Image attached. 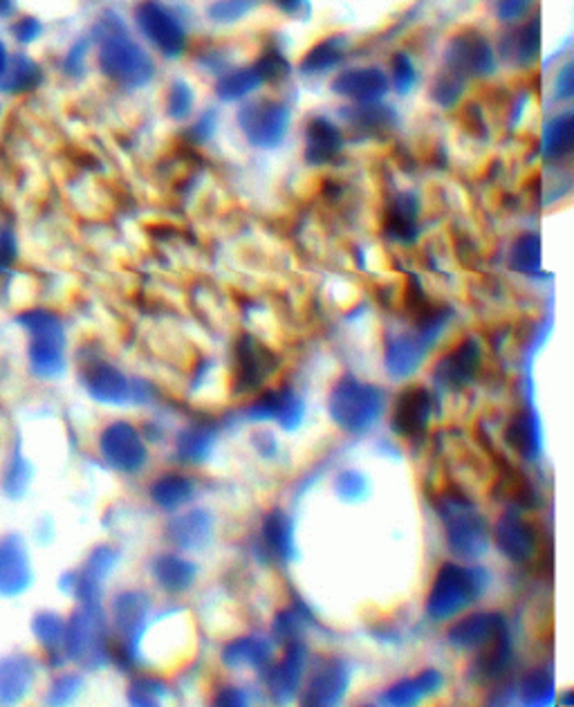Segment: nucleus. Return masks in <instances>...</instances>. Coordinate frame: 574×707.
I'll use <instances>...</instances> for the list:
<instances>
[{
	"label": "nucleus",
	"instance_id": "nucleus-4",
	"mask_svg": "<svg viewBox=\"0 0 574 707\" xmlns=\"http://www.w3.org/2000/svg\"><path fill=\"white\" fill-rule=\"evenodd\" d=\"M447 526V543L462 560H476L487 550V521L472 503L458 494H447L438 505Z\"/></svg>",
	"mask_w": 574,
	"mask_h": 707
},
{
	"label": "nucleus",
	"instance_id": "nucleus-40",
	"mask_svg": "<svg viewBox=\"0 0 574 707\" xmlns=\"http://www.w3.org/2000/svg\"><path fill=\"white\" fill-rule=\"evenodd\" d=\"M41 32H43V25H41L36 19H32V16L21 19V21L12 27L14 38H16L21 45H27V43L36 41V38L41 36Z\"/></svg>",
	"mask_w": 574,
	"mask_h": 707
},
{
	"label": "nucleus",
	"instance_id": "nucleus-28",
	"mask_svg": "<svg viewBox=\"0 0 574 707\" xmlns=\"http://www.w3.org/2000/svg\"><path fill=\"white\" fill-rule=\"evenodd\" d=\"M263 539H266L268 550L281 562H288L292 558V550H294L292 524L283 513L274 510L272 515H268L266 526H263Z\"/></svg>",
	"mask_w": 574,
	"mask_h": 707
},
{
	"label": "nucleus",
	"instance_id": "nucleus-31",
	"mask_svg": "<svg viewBox=\"0 0 574 707\" xmlns=\"http://www.w3.org/2000/svg\"><path fill=\"white\" fill-rule=\"evenodd\" d=\"M32 629H34V636L38 638V642L45 644L47 649H57L59 644H64L66 625L55 614H41V616H36V620L32 622Z\"/></svg>",
	"mask_w": 574,
	"mask_h": 707
},
{
	"label": "nucleus",
	"instance_id": "nucleus-7",
	"mask_svg": "<svg viewBox=\"0 0 574 707\" xmlns=\"http://www.w3.org/2000/svg\"><path fill=\"white\" fill-rule=\"evenodd\" d=\"M148 602L142 593H122L113 602V618L120 644L115 655L124 663H133L139 651V640L144 636V618H146Z\"/></svg>",
	"mask_w": 574,
	"mask_h": 707
},
{
	"label": "nucleus",
	"instance_id": "nucleus-36",
	"mask_svg": "<svg viewBox=\"0 0 574 707\" xmlns=\"http://www.w3.org/2000/svg\"><path fill=\"white\" fill-rule=\"evenodd\" d=\"M539 257H541V249L537 238H524L514 249V263L518 270H526V272L537 270Z\"/></svg>",
	"mask_w": 574,
	"mask_h": 707
},
{
	"label": "nucleus",
	"instance_id": "nucleus-39",
	"mask_svg": "<svg viewBox=\"0 0 574 707\" xmlns=\"http://www.w3.org/2000/svg\"><path fill=\"white\" fill-rule=\"evenodd\" d=\"M19 257V247H16V236L12 229L0 227V272L8 270Z\"/></svg>",
	"mask_w": 574,
	"mask_h": 707
},
{
	"label": "nucleus",
	"instance_id": "nucleus-38",
	"mask_svg": "<svg viewBox=\"0 0 574 707\" xmlns=\"http://www.w3.org/2000/svg\"><path fill=\"white\" fill-rule=\"evenodd\" d=\"M367 479H363L361 474H357V472H344L339 479H337V490H339V494L344 496V498H350V501H354V498H359V496H363V492H367Z\"/></svg>",
	"mask_w": 574,
	"mask_h": 707
},
{
	"label": "nucleus",
	"instance_id": "nucleus-1",
	"mask_svg": "<svg viewBox=\"0 0 574 707\" xmlns=\"http://www.w3.org/2000/svg\"><path fill=\"white\" fill-rule=\"evenodd\" d=\"M487 588V573L479 566L444 564L431 586L427 614L434 620H451Z\"/></svg>",
	"mask_w": 574,
	"mask_h": 707
},
{
	"label": "nucleus",
	"instance_id": "nucleus-12",
	"mask_svg": "<svg viewBox=\"0 0 574 707\" xmlns=\"http://www.w3.org/2000/svg\"><path fill=\"white\" fill-rule=\"evenodd\" d=\"M83 384L88 393L103 404H124L133 397L131 380L111 364L94 362L86 367Z\"/></svg>",
	"mask_w": 574,
	"mask_h": 707
},
{
	"label": "nucleus",
	"instance_id": "nucleus-10",
	"mask_svg": "<svg viewBox=\"0 0 574 707\" xmlns=\"http://www.w3.org/2000/svg\"><path fill=\"white\" fill-rule=\"evenodd\" d=\"M431 416V395L423 386H408L399 393L393 409V431L404 438H415L427 431Z\"/></svg>",
	"mask_w": 574,
	"mask_h": 707
},
{
	"label": "nucleus",
	"instance_id": "nucleus-2",
	"mask_svg": "<svg viewBox=\"0 0 574 707\" xmlns=\"http://www.w3.org/2000/svg\"><path fill=\"white\" fill-rule=\"evenodd\" d=\"M19 324L30 335V364L38 378H57L66 367V335L57 315L47 311H27Z\"/></svg>",
	"mask_w": 574,
	"mask_h": 707
},
{
	"label": "nucleus",
	"instance_id": "nucleus-15",
	"mask_svg": "<svg viewBox=\"0 0 574 707\" xmlns=\"http://www.w3.org/2000/svg\"><path fill=\"white\" fill-rule=\"evenodd\" d=\"M496 543L514 562H528L537 552V532L516 515H507L498 521Z\"/></svg>",
	"mask_w": 574,
	"mask_h": 707
},
{
	"label": "nucleus",
	"instance_id": "nucleus-25",
	"mask_svg": "<svg viewBox=\"0 0 574 707\" xmlns=\"http://www.w3.org/2000/svg\"><path fill=\"white\" fill-rule=\"evenodd\" d=\"M193 496V485L187 476L180 474H167L158 479L150 487V498L155 505H160L165 510H178Z\"/></svg>",
	"mask_w": 574,
	"mask_h": 707
},
{
	"label": "nucleus",
	"instance_id": "nucleus-30",
	"mask_svg": "<svg viewBox=\"0 0 574 707\" xmlns=\"http://www.w3.org/2000/svg\"><path fill=\"white\" fill-rule=\"evenodd\" d=\"M212 447H214V436L209 431H204V429H198V427L187 429L178 438V451L189 461L206 459V453L212 451Z\"/></svg>",
	"mask_w": 574,
	"mask_h": 707
},
{
	"label": "nucleus",
	"instance_id": "nucleus-19",
	"mask_svg": "<svg viewBox=\"0 0 574 707\" xmlns=\"http://www.w3.org/2000/svg\"><path fill=\"white\" fill-rule=\"evenodd\" d=\"M427 341L420 335H399L386 350V367L395 378L410 375L425 358Z\"/></svg>",
	"mask_w": 574,
	"mask_h": 707
},
{
	"label": "nucleus",
	"instance_id": "nucleus-33",
	"mask_svg": "<svg viewBox=\"0 0 574 707\" xmlns=\"http://www.w3.org/2000/svg\"><path fill=\"white\" fill-rule=\"evenodd\" d=\"M30 483V465L27 461L21 457V451L16 449L14 457L8 465V474H5V492L10 496H21L25 492Z\"/></svg>",
	"mask_w": 574,
	"mask_h": 707
},
{
	"label": "nucleus",
	"instance_id": "nucleus-34",
	"mask_svg": "<svg viewBox=\"0 0 574 707\" xmlns=\"http://www.w3.org/2000/svg\"><path fill=\"white\" fill-rule=\"evenodd\" d=\"M305 414V402L292 393V391H283V397H281V409H279V416L277 420L285 427V429H296L301 425V418Z\"/></svg>",
	"mask_w": 574,
	"mask_h": 707
},
{
	"label": "nucleus",
	"instance_id": "nucleus-41",
	"mask_svg": "<svg viewBox=\"0 0 574 707\" xmlns=\"http://www.w3.org/2000/svg\"><path fill=\"white\" fill-rule=\"evenodd\" d=\"M216 703H221V705H243V703H245V698H243V694H240L238 689H225V692L216 698Z\"/></svg>",
	"mask_w": 574,
	"mask_h": 707
},
{
	"label": "nucleus",
	"instance_id": "nucleus-17",
	"mask_svg": "<svg viewBox=\"0 0 574 707\" xmlns=\"http://www.w3.org/2000/svg\"><path fill=\"white\" fill-rule=\"evenodd\" d=\"M117 562V552L109 546L97 548L86 564V571L77 577L75 591L83 604H97L101 595V580L106 577Z\"/></svg>",
	"mask_w": 574,
	"mask_h": 707
},
{
	"label": "nucleus",
	"instance_id": "nucleus-29",
	"mask_svg": "<svg viewBox=\"0 0 574 707\" xmlns=\"http://www.w3.org/2000/svg\"><path fill=\"white\" fill-rule=\"evenodd\" d=\"M507 440L509 445L518 451V453H526V457H532L539 447L537 440V420L532 416L520 414L507 429Z\"/></svg>",
	"mask_w": 574,
	"mask_h": 707
},
{
	"label": "nucleus",
	"instance_id": "nucleus-6",
	"mask_svg": "<svg viewBox=\"0 0 574 707\" xmlns=\"http://www.w3.org/2000/svg\"><path fill=\"white\" fill-rule=\"evenodd\" d=\"M64 644L72 661H90L106 655V629H103L97 604H86V609L75 614L66 625Z\"/></svg>",
	"mask_w": 574,
	"mask_h": 707
},
{
	"label": "nucleus",
	"instance_id": "nucleus-23",
	"mask_svg": "<svg viewBox=\"0 0 574 707\" xmlns=\"http://www.w3.org/2000/svg\"><path fill=\"white\" fill-rule=\"evenodd\" d=\"M305 647L299 642H292L288 647L285 659L279 667L272 670L268 685L274 694H283V698H290V694L299 687L301 683V674H303V665H305Z\"/></svg>",
	"mask_w": 574,
	"mask_h": 707
},
{
	"label": "nucleus",
	"instance_id": "nucleus-9",
	"mask_svg": "<svg viewBox=\"0 0 574 707\" xmlns=\"http://www.w3.org/2000/svg\"><path fill=\"white\" fill-rule=\"evenodd\" d=\"M32 582L30 558L21 537L0 539V597L21 595Z\"/></svg>",
	"mask_w": 574,
	"mask_h": 707
},
{
	"label": "nucleus",
	"instance_id": "nucleus-42",
	"mask_svg": "<svg viewBox=\"0 0 574 707\" xmlns=\"http://www.w3.org/2000/svg\"><path fill=\"white\" fill-rule=\"evenodd\" d=\"M8 61H10V53H8V45L0 41V79H3L5 75V68H8Z\"/></svg>",
	"mask_w": 574,
	"mask_h": 707
},
{
	"label": "nucleus",
	"instance_id": "nucleus-8",
	"mask_svg": "<svg viewBox=\"0 0 574 707\" xmlns=\"http://www.w3.org/2000/svg\"><path fill=\"white\" fill-rule=\"evenodd\" d=\"M272 352L260 346L251 335H243L236 344V384L238 391H254L277 369Z\"/></svg>",
	"mask_w": 574,
	"mask_h": 707
},
{
	"label": "nucleus",
	"instance_id": "nucleus-37",
	"mask_svg": "<svg viewBox=\"0 0 574 707\" xmlns=\"http://www.w3.org/2000/svg\"><path fill=\"white\" fill-rule=\"evenodd\" d=\"M79 687H81V678L79 676H64L55 685H52L49 696H47V703H52V705L68 703V700H72L77 696Z\"/></svg>",
	"mask_w": 574,
	"mask_h": 707
},
{
	"label": "nucleus",
	"instance_id": "nucleus-5",
	"mask_svg": "<svg viewBox=\"0 0 574 707\" xmlns=\"http://www.w3.org/2000/svg\"><path fill=\"white\" fill-rule=\"evenodd\" d=\"M101 457L113 470L133 474L146 463V445L137 429L128 423H113L101 434Z\"/></svg>",
	"mask_w": 574,
	"mask_h": 707
},
{
	"label": "nucleus",
	"instance_id": "nucleus-22",
	"mask_svg": "<svg viewBox=\"0 0 574 707\" xmlns=\"http://www.w3.org/2000/svg\"><path fill=\"white\" fill-rule=\"evenodd\" d=\"M43 79L41 66L27 55H14L8 61L5 75L0 79V90L5 94H25L32 92Z\"/></svg>",
	"mask_w": 574,
	"mask_h": 707
},
{
	"label": "nucleus",
	"instance_id": "nucleus-32",
	"mask_svg": "<svg viewBox=\"0 0 574 707\" xmlns=\"http://www.w3.org/2000/svg\"><path fill=\"white\" fill-rule=\"evenodd\" d=\"M520 692H524L526 703L530 705H541L552 700V676L543 670H534L524 678V685H520Z\"/></svg>",
	"mask_w": 574,
	"mask_h": 707
},
{
	"label": "nucleus",
	"instance_id": "nucleus-26",
	"mask_svg": "<svg viewBox=\"0 0 574 707\" xmlns=\"http://www.w3.org/2000/svg\"><path fill=\"white\" fill-rule=\"evenodd\" d=\"M153 573L162 588L178 593V591H184L191 586V582L195 577V566L191 562L180 560L178 554H162V558L155 562Z\"/></svg>",
	"mask_w": 574,
	"mask_h": 707
},
{
	"label": "nucleus",
	"instance_id": "nucleus-3",
	"mask_svg": "<svg viewBox=\"0 0 574 707\" xmlns=\"http://www.w3.org/2000/svg\"><path fill=\"white\" fill-rule=\"evenodd\" d=\"M382 404V389L352 378H344L335 384L330 393V416L341 429L350 434H361L380 418Z\"/></svg>",
	"mask_w": 574,
	"mask_h": 707
},
{
	"label": "nucleus",
	"instance_id": "nucleus-13",
	"mask_svg": "<svg viewBox=\"0 0 574 707\" xmlns=\"http://www.w3.org/2000/svg\"><path fill=\"white\" fill-rule=\"evenodd\" d=\"M481 364V346L474 339H464L455 350L442 358L436 367V380L449 389H462L472 382Z\"/></svg>",
	"mask_w": 574,
	"mask_h": 707
},
{
	"label": "nucleus",
	"instance_id": "nucleus-21",
	"mask_svg": "<svg viewBox=\"0 0 574 707\" xmlns=\"http://www.w3.org/2000/svg\"><path fill=\"white\" fill-rule=\"evenodd\" d=\"M442 685V676L436 670H425L423 674H417L415 678H404L399 683H395L393 687L386 689L384 694V703L389 705H413L420 700L425 694L436 692Z\"/></svg>",
	"mask_w": 574,
	"mask_h": 707
},
{
	"label": "nucleus",
	"instance_id": "nucleus-27",
	"mask_svg": "<svg viewBox=\"0 0 574 707\" xmlns=\"http://www.w3.org/2000/svg\"><path fill=\"white\" fill-rule=\"evenodd\" d=\"M171 537L182 548H202L212 539V517L206 513H189L171 526Z\"/></svg>",
	"mask_w": 574,
	"mask_h": 707
},
{
	"label": "nucleus",
	"instance_id": "nucleus-43",
	"mask_svg": "<svg viewBox=\"0 0 574 707\" xmlns=\"http://www.w3.org/2000/svg\"><path fill=\"white\" fill-rule=\"evenodd\" d=\"M12 10H14V5H12V0H0V19H5V16H10V14H12Z\"/></svg>",
	"mask_w": 574,
	"mask_h": 707
},
{
	"label": "nucleus",
	"instance_id": "nucleus-24",
	"mask_svg": "<svg viewBox=\"0 0 574 707\" xmlns=\"http://www.w3.org/2000/svg\"><path fill=\"white\" fill-rule=\"evenodd\" d=\"M270 642L263 638H238L227 644L223 661L229 667H263L270 661Z\"/></svg>",
	"mask_w": 574,
	"mask_h": 707
},
{
	"label": "nucleus",
	"instance_id": "nucleus-16",
	"mask_svg": "<svg viewBox=\"0 0 574 707\" xmlns=\"http://www.w3.org/2000/svg\"><path fill=\"white\" fill-rule=\"evenodd\" d=\"M348 685V672L346 665L337 659L326 661L322 670L309 678L305 687L303 703L307 705H335L341 700Z\"/></svg>",
	"mask_w": 574,
	"mask_h": 707
},
{
	"label": "nucleus",
	"instance_id": "nucleus-11",
	"mask_svg": "<svg viewBox=\"0 0 574 707\" xmlns=\"http://www.w3.org/2000/svg\"><path fill=\"white\" fill-rule=\"evenodd\" d=\"M507 631L505 618L498 614H474L449 629V642L460 651H479L496 636Z\"/></svg>",
	"mask_w": 574,
	"mask_h": 707
},
{
	"label": "nucleus",
	"instance_id": "nucleus-14",
	"mask_svg": "<svg viewBox=\"0 0 574 707\" xmlns=\"http://www.w3.org/2000/svg\"><path fill=\"white\" fill-rule=\"evenodd\" d=\"M99 59H101L103 72L115 77V79H128V77L137 75L146 61L139 49L128 38H124L115 32L103 36Z\"/></svg>",
	"mask_w": 574,
	"mask_h": 707
},
{
	"label": "nucleus",
	"instance_id": "nucleus-18",
	"mask_svg": "<svg viewBox=\"0 0 574 707\" xmlns=\"http://www.w3.org/2000/svg\"><path fill=\"white\" fill-rule=\"evenodd\" d=\"M32 678L34 667L25 655H8V659H0V703H19L27 694Z\"/></svg>",
	"mask_w": 574,
	"mask_h": 707
},
{
	"label": "nucleus",
	"instance_id": "nucleus-20",
	"mask_svg": "<svg viewBox=\"0 0 574 707\" xmlns=\"http://www.w3.org/2000/svg\"><path fill=\"white\" fill-rule=\"evenodd\" d=\"M509 663H511V644H509L507 631H503L481 649V655L474 665V676H479L483 683H494L507 674Z\"/></svg>",
	"mask_w": 574,
	"mask_h": 707
},
{
	"label": "nucleus",
	"instance_id": "nucleus-35",
	"mask_svg": "<svg viewBox=\"0 0 574 707\" xmlns=\"http://www.w3.org/2000/svg\"><path fill=\"white\" fill-rule=\"evenodd\" d=\"M281 397H283V391H268L260 395L258 400L251 402V407L247 409L249 418L254 420H270V418H277L279 416V409H281Z\"/></svg>",
	"mask_w": 574,
	"mask_h": 707
}]
</instances>
